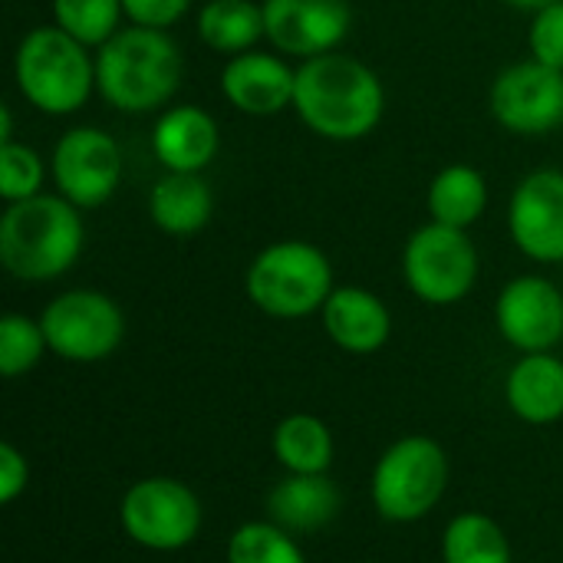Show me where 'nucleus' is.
Masks as SVG:
<instances>
[{
  "mask_svg": "<svg viewBox=\"0 0 563 563\" xmlns=\"http://www.w3.org/2000/svg\"><path fill=\"white\" fill-rule=\"evenodd\" d=\"M20 96L43 115H73L96 92V53L66 30L33 26L13 53Z\"/></svg>",
  "mask_w": 563,
  "mask_h": 563,
  "instance_id": "20e7f679",
  "label": "nucleus"
},
{
  "mask_svg": "<svg viewBox=\"0 0 563 563\" xmlns=\"http://www.w3.org/2000/svg\"><path fill=\"white\" fill-rule=\"evenodd\" d=\"M508 7H515V10H528V13H534V10H541V7H548V3H558V0H505Z\"/></svg>",
  "mask_w": 563,
  "mask_h": 563,
  "instance_id": "2f4dec72",
  "label": "nucleus"
},
{
  "mask_svg": "<svg viewBox=\"0 0 563 563\" xmlns=\"http://www.w3.org/2000/svg\"><path fill=\"white\" fill-rule=\"evenodd\" d=\"M40 327L49 353L66 363L109 360L125 340L122 307L102 290L89 287L63 290L59 297H53L40 313Z\"/></svg>",
  "mask_w": 563,
  "mask_h": 563,
  "instance_id": "6e6552de",
  "label": "nucleus"
},
{
  "mask_svg": "<svg viewBox=\"0 0 563 563\" xmlns=\"http://www.w3.org/2000/svg\"><path fill=\"white\" fill-rule=\"evenodd\" d=\"M294 86L297 69L280 53L247 49L228 56L221 69V96L244 115L271 119L284 109H294Z\"/></svg>",
  "mask_w": 563,
  "mask_h": 563,
  "instance_id": "2eb2a0df",
  "label": "nucleus"
},
{
  "mask_svg": "<svg viewBox=\"0 0 563 563\" xmlns=\"http://www.w3.org/2000/svg\"><path fill=\"white\" fill-rule=\"evenodd\" d=\"M221 145L218 122L208 109L181 102L158 112L152 129V152L165 172H205Z\"/></svg>",
  "mask_w": 563,
  "mask_h": 563,
  "instance_id": "dca6fc26",
  "label": "nucleus"
},
{
  "mask_svg": "<svg viewBox=\"0 0 563 563\" xmlns=\"http://www.w3.org/2000/svg\"><path fill=\"white\" fill-rule=\"evenodd\" d=\"M294 112L317 139L360 142L379 129L386 89L376 69L333 49L297 66Z\"/></svg>",
  "mask_w": 563,
  "mask_h": 563,
  "instance_id": "f257e3e1",
  "label": "nucleus"
},
{
  "mask_svg": "<svg viewBox=\"0 0 563 563\" xmlns=\"http://www.w3.org/2000/svg\"><path fill=\"white\" fill-rule=\"evenodd\" d=\"M426 208L432 221L468 231L488 211V181L475 165H465V162L445 165L429 181Z\"/></svg>",
  "mask_w": 563,
  "mask_h": 563,
  "instance_id": "412c9836",
  "label": "nucleus"
},
{
  "mask_svg": "<svg viewBox=\"0 0 563 563\" xmlns=\"http://www.w3.org/2000/svg\"><path fill=\"white\" fill-rule=\"evenodd\" d=\"M495 323L515 350L551 353L563 340V294L548 277H515L495 300Z\"/></svg>",
  "mask_w": 563,
  "mask_h": 563,
  "instance_id": "4468645a",
  "label": "nucleus"
},
{
  "mask_svg": "<svg viewBox=\"0 0 563 563\" xmlns=\"http://www.w3.org/2000/svg\"><path fill=\"white\" fill-rule=\"evenodd\" d=\"M46 336L40 320H30L23 313H7L0 320V373L7 379H16L30 373L43 353H46Z\"/></svg>",
  "mask_w": 563,
  "mask_h": 563,
  "instance_id": "bb28decb",
  "label": "nucleus"
},
{
  "mask_svg": "<svg viewBox=\"0 0 563 563\" xmlns=\"http://www.w3.org/2000/svg\"><path fill=\"white\" fill-rule=\"evenodd\" d=\"M478 247L462 228L429 221L402 247L406 287L429 307L462 303L478 284Z\"/></svg>",
  "mask_w": 563,
  "mask_h": 563,
  "instance_id": "0eeeda50",
  "label": "nucleus"
},
{
  "mask_svg": "<svg viewBox=\"0 0 563 563\" xmlns=\"http://www.w3.org/2000/svg\"><path fill=\"white\" fill-rule=\"evenodd\" d=\"M82 211L63 195H36L0 214V264L10 277L46 284L73 271L82 254Z\"/></svg>",
  "mask_w": 563,
  "mask_h": 563,
  "instance_id": "7ed1b4c3",
  "label": "nucleus"
},
{
  "mask_svg": "<svg viewBox=\"0 0 563 563\" xmlns=\"http://www.w3.org/2000/svg\"><path fill=\"white\" fill-rule=\"evenodd\" d=\"M449 488V455L429 435L393 442L373 468V505L383 521H422Z\"/></svg>",
  "mask_w": 563,
  "mask_h": 563,
  "instance_id": "423d86ee",
  "label": "nucleus"
},
{
  "mask_svg": "<svg viewBox=\"0 0 563 563\" xmlns=\"http://www.w3.org/2000/svg\"><path fill=\"white\" fill-rule=\"evenodd\" d=\"M343 508V495L330 475H287L267 498V515L290 534H313L327 528Z\"/></svg>",
  "mask_w": 563,
  "mask_h": 563,
  "instance_id": "a211bd4d",
  "label": "nucleus"
},
{
  "mask_svg": "<svg viewBox=\"0 0 563 563\" xmlns=\"http://www.w3.org/2000/svg\"><path fill=\"white\" fill-rule=\"evenodd\" d=\"M508 234L538 264L563 261V172L538 168L525 175L508 201Z\"/></svg>",
  "mask_w": 563,
  "mask_h": 563,
  "instance_id": "ddd939ff",
  "label": "nucleus"
},
{
  "mask_svg": "<svg viewBox=\"0 0 563 563\" xmlns=\"http://www.w3.org/2000/svg\"><path fill=\"white\" fill-rule=\"evenodd\" d=\"M53 185L79 211L106 205L122 185V148L96 125L66 129L53 145Z\"/></svg>",
  "mask_w": 563,
  "mask_h": 563,
  "instance_id": "9d476101",
  "label": "nucleus"
},
{
  "mask_svg": "<svg viewBox=\"0 0 563 563\" xmlns=\"http://www.w3.org/2000/svg\"><path fill=\"white\" fill-rule=\"evenodd\" d=\"M528 49H531V59L563 69V0L531 13Z\"/></svg>",
  "mask_w": 563,
  "mask_h": 563,
  "instance_id": "c85d7f7f",
  "label": "nucleus"
},
{
  "mask_svg": "<svg viewBox=\"0 0 563 563\" xmlns=\"http://www.w3.org/2000/svg\"><path fill=\"white\" fill-rule=\"evenodd\" d=\"M488 106L511 135H551L563 129V69L538 59L511 63L495 76Z\"/></svg>",
  "mask_w": 563,
  "mask_h": 563,
  "instance_id": "9b49d317",
  "label": "nucleus"
},
{
  "mask_svg": "<svg viewBox=\"0 0 563 563\" xmlns=\"http://www.w3.org/2000/svg\"><path fill=\"white\" fill-rule=\"evenodd\" d=\"M119 525L125 538L145 551H185L201 531V501L178 478H142L122 495Z\"/></svg>",
  "mask_w": 563,
  "mask_h": 563,
  "instance_id": "1a4fd4ad",
  "label": "nucleus"
},
{
  "mask_svg": "<svg viewBox=\"0 0 563 563\" xmlns=\"http://www.w3.org/2000/svg\"><path fill=\"white\" fill-rule=\"evenodd\" d=\"M125 20L132 26H152V30H168L185 13L191 10V0H122Z\"/></svg>",
  "mask_w": 563,
  "mask_h": 563,
  "instance_id": "c756f323",
  "label": "nucleus"
},
{
  "mask_svg": "<svg viewBox=\"0 0 563 563\" xmlns=\"http://www.w3.org/2000/svg\"><path fill=\"white\" fill-rule=\"evenodd\" d=\"M46 165L36 148L23 142H0V198L7 205L43 195Z\"/></svg>",
  "mask_w": 563,
  "mask_h": 563,
  "instance_id": "cd10ccee",
  "label": "nucleus"
},
{
  "mask_svg": "<svg viewBox=\"0 0 563 563\" xmlns=\"http://www.w3.org/2000/svg\"><path fill=\"white\" fill-rule=\"evenodd\" d=\"M442 563H511V548L495 518L462 511L442 534Z\"/></svg>",
  "mask_w": 563,
  "mask_h": 563,
  "instance_id": "b1692460",
  "label": "nucleus"
},
{
  "mask_svg": "<svg viewBox=\"0 0 563 563\" xmlns=\"http://www.w3.org/2000/svg\"><path fill=\"white\" fill-rule=\"evenodd\" d=\"M274 459L287 475H327L333 465V432L310 412H294L274 429Z\"/></svg>",
  "mask_w": 563,
  "mask_h": 563,
  "instance_id": "5701e85b",
  "label": "nucleus"
},
{
  "mask_svg": "<svg viewBox=\"0 0 563 563\" xmlns=\"http://www.w3.org/2000/svg\"><path fill=\"white\" fill-rule=\"evenodd\" d=\"M264 40L280 56L313 59L333 53L353 23L350 0H264Z\"/></svg>",
  "mask_w": 563,
  "mask_h": 563,
  "instance_id": "f8f14e48",
  "label": "nucleus"
},
{
  "mask_svg": "<svg viewBox=\"0 0 563 563\" xmlns=\"http://www.w3.org/2000/svg\"><path fill=\"white\" fill-rule=\"evenodd\" d=\"M214 195L201 172H165L148 191V218L172 238H191L208 228Z\"/></svg>",
  "mask_w": 563,
  "mask_h": 563,
  "instance_id": "aec40b11",
  "label": "nucleus"
},
{
  "mask_svg": "<svg viewBox=\"0 0 563 563\" xmlns=\"http://www.w3.org/2000/svg\"><path fill=\"white\" fill-rule=\"evenodd\" d=\"M198 40L224 56L257 49L264 40V7L257 0H208L198 10Z\"/></svg>",
  "mask_w": 563,
  "mask_h": 563,
  "instance_id": "4be33fe9",
  "label": "nucleus"
},
{
  "mask_svg": "<svg viewBox=\"0 0 563 563\" xmlns=\"http://www.w3.org/2000/svg\"><path fill=\"white\" fill-rule=\"evenodd\" d=\"M185 79V56L168 30L122 26L96 49V92L125 115L168 109Z\"/></svg>",
  "mask_w": 563,
  "mask_h": 563,
  "instance_id": "f03ea898",
  "label": "nucleus"
},
{
  "mask_svg": "<svg viewBox=\"0 0 563 563\" xmlns=\"http://www.w3.org/2000/svg\"><path fill=\"white\" fill-rule=\"evenodd\" d=\"M30 485V465H26V455L3 442L0 445V505H13Z\"/></svg>",
  "mask_w": 563,
  "mask_h": 563,
  "instance_id": "7c9ffc66",
  "label": "nucleus"
},
{
  "mask_svg": "<svg viewBox=\"0 0 563 563\" xmlns=\"http://www.w3.org/2000/svg\"><path fill=\"white\" fill-rule=\"evenodd\" d=\"M505 399L528 426L563 419V360L551 353H525L505 379Z\"/></svg>",
  "mask_w": 563,
  "mask_h": 563,
  "instance_id": "6ab92c4d",
  "label": "nucleus"
},
{
  "mask_svg": "<svg viewBox=\"0 0 563 563\" xmlns=\"http://www.w3.org/2000/svg\"><path fill=\"white\" fill-rule=\"evenodd\" d=\"M327 336L353 356H369L383 350L393 336V313L389 307L366 287L346 284L333 287L330 300L320 310Z\"/></svg>",
  "mask_w": 563,
  "mask_h": 563,
  "instance_id": "f3484780",
  "label": "nucleus"
},
{
  "mask_svg": "<svg viewBox=\"0 0 563 563\" xmlns=\"http://www.w3.org/2000/svg\"><path fill=\"white\" fill-rule=\"evenodd\" d=\"M333 264L310 241H274L247 267L251 303L274 320H303L323 310L333 294Z\"/></svg>",
  "mask_w": 563,
  "mask_h": 563,
  "instance_id": "39448f33",
  "label": "nucleus"
},
{
  "mask_svg": "<svg viewBox=\"0 0 563 563\" xmlns=\"http://www.w3.org/2000/svg\"><path fill=\"white\" fill-rule=\"evenodd\" d=\"M53 23L89 49H99L122 26V0H49Z\"/></svg>",
  "mask_w": 563,
  "mask_h": 563,
  "instance_id": "393cba45",
  "label": "nucleus"
},
{
  "mask_svg": "<svg viewBox=\"0 0 563 563\" xmlns=\"http://www.w3.org/2000/svg\"><path fill=\"white\" fill-rule=\"evenodd\" d=\"M228 563H307L294 534L274 521L241 525L228 541Z\"/></svg>",
  "mask_w": 563,
  "mask_h": 563,
  "instance_id": "a878e982",
  "label": "nucleus"
}]
</instances>
